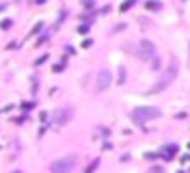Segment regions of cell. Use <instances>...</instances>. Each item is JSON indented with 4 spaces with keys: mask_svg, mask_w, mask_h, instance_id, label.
<instances>
[{
    "mask_svg": "<svg viewBox=\"0 0 190 173\" xmlns=\"http://www.w3.org/2000/svg\"><path fill=\"white\" fill-rule=\"evenodd\" d=\"M151 64H153V67H151L153 70H157V68H159V57H153V59H151Z\"/></svg>",
    "mask_w": 190,
    "mask_h": 173,
    "instance_id": "obj_11",
    "label": "cell"
},
{
    "mask_svg": "<svg viewBox=\"0 0 190 173\" xmlns=\"http://www.w3.org/2000/svg\"><path fill=\"white\" fill-rule=\"evenodd\" d=\"M125 81V70H124V67H120V79H118V83H124Z\"/></svg>",
    "mask_w": 190,
    "mask_h": 173,
    "instance_id": "obj_10",
    "label": "cell"
},
{
    "mask_svg": "<svg viewBox=\"0 0 190 173\" xmlns=\"http://www.w3.org/2000/svg\"><path fill=\"white\" fill-rule=\"evenodd\" d=\"M79 31H81V33H87V31H89V26H79Z\"/></svg>",
    "mask_w": 190,
    "mask_h": 173,
    "instance_id": "obj_13",
    "label": "cell"
},
{
    "mask_svg": "<svg viewBox=\"0 0 190 173\" xmlns=\"http://www.w3.org/2000/svg\"><path fill=\"white\" fill-rule=\"evenodd\" d=\"M30 107H33V103H22V109H30Z\"/></svg>",
    "mask_w": 190,
    "mask_h": 173,
    "instance_id": "obj_14",
    "label": "cell"
},
{
    "mask_svg": "<svg viewBox=\"0 0 190 173\" xmlns=\"http://www.w3.org/2000/svg\"><path fill=\"white\" fill-rule=\"evenodd\" d=\"M111 81H113L111 72H109V70H100V72H98V78H96V89H98L100 92L107 90L109 85H111Z\"/></svg>",
    "mask_w": 190,
    "mask_h": 173,
    "instance_id": "obj_5",
    "label": "cell"
},
{
    "mask_svg": "<svg viewBox=\"0 0 190 173\" xmlns=\"http://www.w3.org/2000/svg\"><path fill=\"white\" fill-rule=\"evenodd\" d=\"M74 166H76V157L67 155L52 164V173H70L74 169Z\"/></svg>",
    "mask_w": 190,
    "mask_h": 173,
    "instance_id": "obj_3",
    "label": "cell"
},
{
    "mask_svg": "<svg viewBox=\"0 0 190 173\" xmlns=\"http://www.w3.org/2000/svg\"><path fill=\"white\" fill-rule=\"evenodd\" d=\"M139 55L144 61H151L157 55L155 44H153V42H150V41H140V44H139Z\"/></svg>",
    "mask_w": 190,
    "mask_h": 173,
    "instance_id": "obj_4",
    "label": "cell"
},
{
    "mask_svg": "<svg viewBox=\"0 0 190 173\" xmlns=\"http://www.w3.org/2000/svg\"><path fill=\"white\" fill-rule=\"evenodd\" d=\"M98 164H100V158H96V160H92V164H91V166L87 168V171H85V173H92L94 169H96V166H98Z\"/></svg>",
    "mask_w": 190,
    "mask_h": 173,
    "instance_id": "obj_9",
    "label": "cell"
},
{
    "mask_svg": "<svg viewBox=\"0 0 190 173\" xmlns=\"http://www.w3.org/2000/svg\"><path fill=\"white\" fill-rule=\"evenodd\" d=\"M177 63H170V67L166 68V72L161 75V79H159V83H157L153 89H151V92H161V90H164L168 85H172L174 81H175V78H177Z\"/></svg>",
    "mask_w": 190,
    "mask_h": 173,
    "instance_id": "obj_1",
    "label": "cell"
},
{
    "mask_svg": "<svg viewBox=\"0 0 190 173\" xmlns=\"http://www.w3.org/2000/svg\"><path fill=\"white\" fill-rule=\"evenodd\" d=\"M57 114H61V118L57 120V123L63 125V123H67V120H70V118H72V109H59Z\"/></svg>",
    "mask_w": 190,
    "mask_h": 173,
    "instance_id": "obj_6",
    "label": "cell"
},
{
    "mask_svg": "<svg viewBox=\"0 0 190 173\" xmlns=\"http://www.w3.org/2000/svg\"><path fill=\"white\" fill-rule=\"evenodd\" d=\"M13 173H20V171H13Z\"/></svg>",
    "mask_w": 190,
    "mask_h": 173,
    "instance_id": "obj_15",
    "label": "cell"
},
{
    "mask_svg": "<svg viewBox=\"0 0 190 173\" xmlns=\"http://www.w3.org/2000/svg\"><path fill=\"white\" fill-rule=\"evenodd\" d=\"M146 7L151 9V11H155V9L161 7V2H155V0H150V2H146Z\"/></svg>",
    "mask_w": 190,
    "mask_h": 173,
    "instance_id": "obj_7",
    "label": "cell"
},
{
    "mask_svg": "<svg viewBox=\"0 0 190 173\" xmlns=\"http://www.w3.org/2000/svg\"><path fill=\"white\" fill-rule=\"evenodd\" d=\"M133 120L137 123H144L148 120H153V118H159L161 116V111L157 107H137V109L131 112Z\"/></svg>",
    "mask_w": 190,
    "mask_h": 173,
    "instance_id": "obj_2",
    "label": "cell"
},
{
    "mask_svg": "<svg viewBox=\"0 0 190 173\" xmlns=\"http://www.w3.org/2000/svg\"><path fill=\"white\" fill-rule=\"evenodd\" d=\"M150 173H163V168H159V166H157V168H151Z\"/></svg>",
    "mask_w": 190,
    "mask_h": 173,
    "instance_id": "obj_12",
    "label": "cell"
},
{
    "mask_svg": "<svg viewBox=\"0 0 190 173\" xmlns=\"http://www.w3.org/2000/svg\"><path fill=\"white\" fill-rule=\"evenodd\" d=\"M133 2H135V0H125V2L122 4V7H120V11H128V9L133 6Z\"/></svg>",
    "mask_w": 190,
    "mask_h": 173,
    "instance_id": "obj_8",
    "label": "cell"
}]
</instances>
